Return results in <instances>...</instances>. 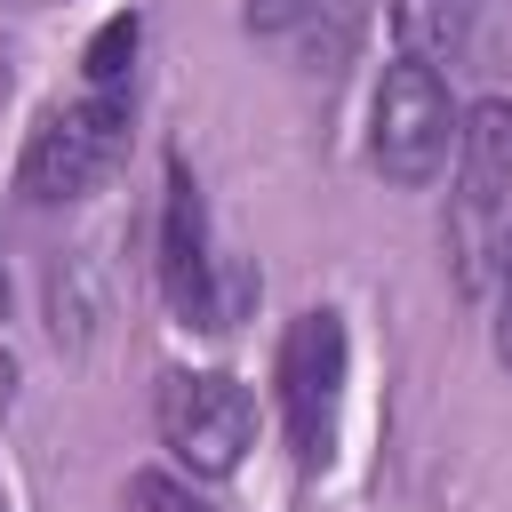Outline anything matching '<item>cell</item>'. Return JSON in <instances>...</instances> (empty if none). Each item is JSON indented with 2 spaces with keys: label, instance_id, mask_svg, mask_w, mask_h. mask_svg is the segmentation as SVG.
I'll return each mask as SVG.
<instances>
[{
  "label": "cell",
  "instance_id": "52a82bcc",
  "mask_svg": "<svg viewBox=\"0 0 512 512\" xmlns=\"http://www.w3.org/2000/svg\"><path fill=\"white\" fill-rule=\"evenodd\" d=\"M472 16H480V0H392V32H400V56H416V64H456L464 56V40H472Z\"/></svg>",
  "mask_w": 512,
  "mask_h": 512
},
{
  "label": "cell",
  "instance_id": "6da1fadb",
  "mask_svg": "<svg viewBox=\"0 0 512 512\" xmlns=\"http://www.w3.org/2000/svg\"><path fill=\"white\" fill-rule=\"evenodd\" d=\"M456 128H464V112L448 104V80L432 64H416V56H392L384 80H376V104H368V160H376V176L400 184V192L432 184L448 168V152H456Z\"/></svg>",
  "mask_w": 512,
  "mask_h": 512
},
{
  "label": "cell",
  "instance_id": "3957f363",
  "mask_svg": "<svg viewBox=\"0 0 512 512\" xmlns=\"http://www.w3.org/2000/svg\"><path fill=\"white\" fill-rule=\"evenodd\" d=\"M160 288L184 328H232L240 304L256 296V272L208 248V200L184 160H168V200H160Z\"/></svg>",
  "mask_w": 512,
  "mask_h": 512
},
{
  "label": "cell",
  "instance_id": "5b68a950",
  "mask_svg": "<svg viewBox=\"0 0 512 512\" xmlns=\"http://www.w3.org/2000/svg\"><path fill=\"white\" fill-rule=\"evenodd\" d=\"M336 400H344V320L328 304L296 312L288 336H280V416H288V440L304 464L328 456L336 440Z\"/></svg>",
  "mask_w": 512,
  "mask_h": 512
},
{
  "label": "cell",
  "instance_id": "30bf717a",
  "mask_svg": "<svg viewBox=\"0 0 512 512\" xmlns=\"http://www.w3.org/2000/svg\"><path fill=\"white\" fill-rule=\"evenodd\" d=\"M320 0H240V16H248V32H288V24H304Z\"/></svg>",
  "mask_w": 512,
  "mask_h": 512
},
{
  "label": "cell",
  "instance_id": "8fae6325",
  "mask_svg": "<svg viewBox=\"0 0 512 512\" xmlns=\"http://www.w3.org/2000/svg\"><path fill=\"white\" fill-rule=\"evenodd\" d=\"M496 360L512 376V240H504V280H496Z\"/></svg>",
  "mask_w": 512,
  "mask_h": 512
},
{
  "label": "cell",
  "instance_id": "7c38bea8",
  "mask_svg": "<svg viewBox=\"0 0 512 512\" xmlns=\"http://www.w3.org/2000/svg\"><path fill=\"white\" fill-rule=\"evenodd\" d=\"M8 392H16V368H8V352H0V400H8Z\"/></svg>",
  "mask_w": 512,
  "mask_h": 512
},
{
  "label": "cell",
  "instance_id": "5bb4252c",
  "mask_svg": "<svg viewBox=\"0 0 512 512\" xmlns=\"http://www.w3.org/2000/svg\"><path fill=\"white\" fill-rule=\"evenodd\" d=\"M0 512H8V496H0Z\"/></svg>",
  "mask_w": 512,
  "mask_h": 512
},
{
  "label": "cell",
  "instance_id": "277c9868",
  "mask_svg": "<svg viewBox=\"0 0 512 512\" xmlns=\"http://www.w3.org/2000/svg\"><path fill=\"white\" fill-rule=\"evenodd\" d=\"M160 440L176 448L184 472L224 480V472L248 456V440H256V400H248V384L224 376V368H168V376H160Z\"/></svg>",
  "mask_w": 512,
  "mask_h": 512
},
{
  "label": "cell",
  "instance_id": "7a4b0ae2",
  "mask_svg": "<svg viewBox=\"0 0 512 512\" xmlns=\"http://www.w3.org/2000/svg\"><path fill=\"white\" fill-rule=\"evenodd\" d=\"M128 152V88L120 96H80V104H48L24 136V160H16V192L56 208V200H80L96 192Z\"/></svg>",
  "mask_w": 512,
  "mask_h": 512
},
{
  "label": "cell",
  "instance_id": "9c48e42d",
  "mask_svg": "<svg viewBox=\"0 0 512 512\" xmlns=\"http://www.w3.org/2000/svg\"><path fill=\"white\" fill-rule=\"evenodd\" d=\"M120 512H208V504H200L192 480H176V472H128Z\"/></svg>",
  "mask_w": 512,
  "mask_h": 512
},
{
  "label": "cell",
  "instance_id": "ba28073f",
  "mask_svg": "<svg viewBox=\"0 0 512 512\" xmlns=\"http://www.w3.org/2000/svg\"><path fill=\"white\" fill-rule=\"evenodd\" d=\"M136 40H144V16H136V8H120V16L96 24V40H88V56H80L96 96H120V80H128V64H136Z\"/></svg>",
  "mask_w": 512,
  "mask_h": 512
},
{
  "label": "cell",
  "instance_id": "4fadbf2b",
  "mask_svg": "<svg viewBox=\"0 0 512 512\" xmlns=\"http://www.w3.org/2000/svg\"><path fill=\"white\" fill-rule=\"evenodd\" d=\"M0 320H8V264H0Z\"/></svg>",
  "mask_w": 512,
  "mask_h": 512
},
{
  "label": "cell",
  "instance_id": "8992f818",
  "mask_svg": "<svg viewBox=\"0 0 512 512\" xmlns=\"http://www.w3.org/2000/svg\"><path fill=\"white\" fill-rule=\"evenodd\" d=\"M456 184H464V208H504L512 200V104L504 96H480L456 128Z\"/></svg>",
  "mask_w": 512,
  "mask_h": 512
}]
</instances>
